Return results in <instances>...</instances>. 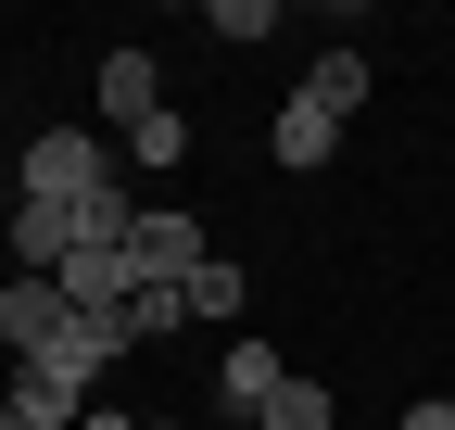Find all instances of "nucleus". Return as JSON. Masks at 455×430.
<instances>
[{
    "instance_id": "9",
    "label": "nucleus",
    "mask_w": 455,
    "mask_h": 430,
    "mask_svg": "<svg viewBox=\"0 0 455 430\" xmlns=\"http://www.w3.org/2000/svg\"><path fill=\"white\" fill-rule=\"evenodd\" d=\"M329 152H341V127L316 101H278V165H329Z\"/></svg>"
},
{
    "instance_id": "13",
    "label": "nucleus",
    "mask_w": 455,
    "mask_h": 430,
    "mask_svg": "<svg viewBox=\"0 0 455 430\" xmlns=\"http://www.w3.org/2000/svg\"><path fill=\"white\" fill-rule=\"evenodd\" d=\"M241 291H253V279H241L228 253H203V266H190V316H241Z\"/></svg>"
},
{
    "instance_id": "4",
    "label": "nucleus",
    "mask_w": 455,
    "mask_h": 430,
    "mask_svg": "<svg viewBox=\"0 0 455 430\" xmlns=\"http://www.w3.org/2000/svg\"><path fill=\"white\" fill-rule=\"evenodd\" d=\"M64 330H76V291H64V279H13V291H0V342H13V367H38Z\"/></svg>"
},
{
    "instance_id": "7",
    "label": "nucleus",
    "mask_w": 455,
    "mask_h": 430,
    "mask_svg": "<svg viewBox=\"0 0 455 430\" xmlns=\"http://www.w3.org/2000/svg\"><path fill=\"white\" fill-rule=\"evenodd\" d=\"M278 380H291V367H278L266 342H228V354H215V405H228V418H266Z\"/></svg>"
},
{
    "instance_id": "5",
    "label": "nucleus",
    "mask_w": 455,
    "mask_h": 430,
    "mask_svg": "<svg viewBox=\"0 0 455 430\" xmlns=\"http://www.w3.org/2000/svg\"><path fill=\"white\" fill-rule=\"evenodd\" d=\"M152 115H164V64H152V51H101V127L127 139Z\"/></svg>"
},
{
    "instance_id": "3",
    "label": "nucleus",
    "mask_w": 455,
    "mask_h": 430,
    "mask_svg": "<svg viewBox=\"0 0 455 430\" xmlns=\"http://www.w3.org/2000/svg\"><path fill=\"white\" fill-rule=\"evenodd\" d=\"M114 354H127V330H114V316H76V330H64V342H51L38 367H26V380H38L51 405H76V418H89V380H101V367H114Z\"/></svg>"
},
{
    "instance_id": "12",
    "label": "nucleus",
    "mask_w": 455,
    "mask_h": 430,
    "mask_svg": "<svg viewBox=\"0 0 455 430\" xmlns=\"http://www.w3.org/2000/svg\"><path fill=\"white\" fill-rule=\"evenodd\" d=\"M127 342H164V330H190V291H127V316H114Z\"/></svg>"
},
{
    "instance_id": "16",
    "label": "nucleus",
    "mask_w": 455,
    "mask_h": 430,
    "mask_svg": "<svg viewBox=\"0 0 455 430\" xmlns=\"http://www.w3.org/2000/svg\"><path fill=\"white\" fill-rule=\"evenodd\" d=\"M89 430H140V418H114V405H89Z\"/></svg>"
},
{
    "instance_id": "1",
    "label": "nucleus",
    "mask_w": 455,
    "mask_h": 430,
    "mask_svg": "<svg viewBox=\"0 0 455 430\" xmlns=\"http://www.w3.org/2000/svg\"><path fill=\"white\" fill-rule=\"evenodd\" d=\"M127 178H114V139H89V127H51V139H26V203H114Z\"/></svg>"
},
{
    "instance_id": "2",
    "label": "nucleus",
    "mask_w": 455,
    "mask_h": 430,
    "mask_svg": "<svg viewBox=\"0 0 455 430\" xmlns=\"http://www.w3.org/2000/svg\"><path fill=\"white\" fill-rule=\"evenodd\" d=\"M127 266H140V291H190V266H203L190 203H140L127 215Z\"/></svg>"
},
{
    "instance_id": "14",
    "label": "nucleus",
    "mask_w": 455,
    "mask_h": 430,
    "mask_svg": "<svg viewBox=\"0 0 455 430\" xmlns=\"http://www.w3.org/2000/svg\"><path fill=\"white\" fill-rule=\"evenodd\" d=\"M203 26H215V38H278V13H266V0H215Z\"/></svg>"
},
{
    "instance_id": "15",
    "label": "nucleus",
    "mask_w": 455,
    "mask_h": 430,
    "mask_svg": "<svg viewBox=\"0 0 455 430\" xmlns=\"http://www.w3.org/2000/svg\"><path fill=\"white\" fill-rule=\"evenodd\" d=\"M405 430H455V405H443V393H430V405H405Z\"/></svg>"
},
{
    "instance_id": "6",
    "label": "nucleus",
    "mask_w": 455,
    "mask_h": 430,
    "mask_svg": "<svg viewBox=\"0 0 455 430\" xmlns=\"http://www.w3.org/2000/svg\"><path fill=\"white\" fill-rule=\"evenodd\" d=\"M367 76H379V64H367L355 38H341V51H316V64H304V89H291V101H316V115L341 127V115H355V101H367Z\"/></svg>"
},
{
    "instance_id": "10",
    "label": "nucleus",
    "mask_w": 455,
    "mask_h": 430,
    "mask_svg": "<svg viewBox=\"0 0 455 430\" xmlns=\"http://www.w3.org/2000/svg\"><path fill=\"white\" fill-rule=\"evenodd\" d=\"M0 430H89V418H76V405H51L26 367H13V380H0Z\"/></svg>"
},
{
    "instance_id": "11",
    "label": "nucleus",
    "mask_w": 455,
    "mask_h": 430,
    "mask_svg": "<svg viewBox=\"0 0 455 430\" xmlns=\"http://www.w3.org/2000/svg\"><path fill=\"white\" fill-rule=\"evenodd\" d=\"M253 430H329V380H278Z\"/></svg>"
},
{
    "instance_id": "8",
    "label": "nucleus",
    "mask_w": 455,
    "mask_h": 430,
    "mask_svg": "<svg viewBox=\"0 0 455 430\" xmlns=\"http://www.w3.org/2000/svg\"><path fill=\"white\" fill-rule=\"evenodd\" d=\"M114 152H127V165H152V178H178V165H190V115L164 101V115H152V127H127Z\"/></svg>"
}]
</instances>
